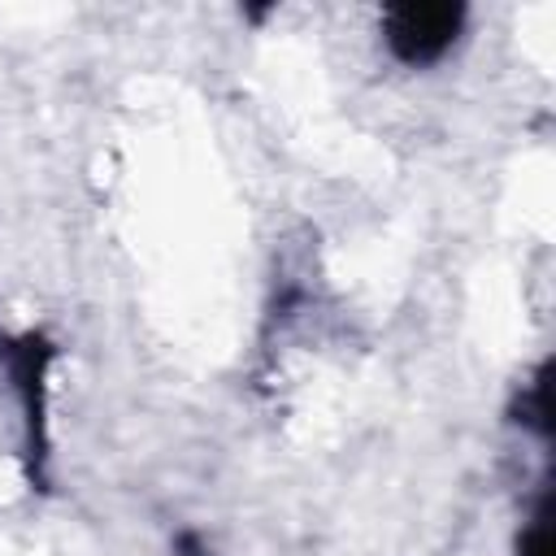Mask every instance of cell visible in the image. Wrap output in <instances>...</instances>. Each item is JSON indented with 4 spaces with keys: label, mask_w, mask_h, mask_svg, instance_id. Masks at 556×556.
<instances>
[{
    "label": "cell",
    "mask_w": 556,
    "mask_h": 556,
    "mask_svg": "<svg viewBox=\"0 0 556 556\" xmlns=\"http://www.w3.org/2000/svg\"><path fill=\"white\" fill-rule=\"evenodd\" d=\"M56 361V343L43 330H26V334H4L0 330V369L17 395L22 408V426H26V482L35 491H48L52 473H48V456H52V439H48V369Z\"/></svg>",
    "instance_id": "1"
},
{
    "label": "cell",
    "mask_w": 556,
    "mask_h": 556,
    "mask_svg": "<svg viewBox=\"0 0 556 556\" xmlns=\"http://www.w3.org/2000/svg\"><path fill=\"white\" fill-rule=\"evenodd\" d=\"M465 22H469V4H460V0L387 4L382 9V43L400 65L426 70L460 43Z\"/></svg>",
    "instance_id": "2"
},
{
    "label": "cell",
    "mask_w": 556,
    "mask_h": 556,
    "mask_svg": "<svg viewBox=\"0 0 556 556\" xmlns=\"http://www.w3.org/2000/svg\"><path fill=\"white\" fill-rule=\"evenodd\" d=\"M508 421L539 434L543 443H552V361L543 356L534 365V374L513 391V404H508Z\"/></svg>",
    "instance_id": "3"
},
{
    "label": "cell",
    "mask_w": 556,
    "mask_h": 556,
    "mask_svg": "<svg viewBox=\"0 0 556 556\" xmlns=\"http://www.w3.org/2000/svg\"><path fill=\"white\" fill-rule=\"evenodd\" d=\"M513 556H552V486H547V478L539 482L534 508H530L526 526L517 530Z\"/></svg>",
    "instance_id": "4"
},
{
    "label": "cell",
    "mask_w": 556,
    "mask_h": 556,
    "mask_svg": "<svg viewBox=\"0 0 556 556\" xmlns=\"http://www.w3.org/2000/svg\"><path fill=\"white\" fill-rule=\"evenodd\" d=\"M174 556H213V552H208V543H204L195 530H182V534L174 539Z\"/></svg>",
    "instance_id": "5"
}]
</instances>
